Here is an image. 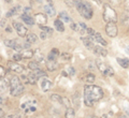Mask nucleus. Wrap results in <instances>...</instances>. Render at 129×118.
Listing matches in <instances>:
<instances>
[{"label":"nucleus","mask_w":129,"mask_h":118,"mask_svg":"<svg viewBox=\"0 0 129 118\" xmlns=\"http://www.w3.org/2000/svg\"><path fill=\"white\" fill-rule=\"evenodd\" d=\"M109 5H114V6H117L120 3V0H108Z\"/></svg>","instance_id":"obj_38"},{"label":"nucleus","mask_w":129,"mask_h":118,"mask_svg":"<svg viewBox=\"0 0 129 118\" xmlns=\"http://www.w3.org/2000/svg\"><path fill=\"white\" fill-rule=\"evenodd\" d=\"M58 56H59V51L57 50V48H53V50L50 52V54H48L47 59L48 60H56V61H57Z\"/></svg>","instance_id":"obj_18"},{"label":"nucleus","mask_w":129,"mask_h":118,"mask_svg":"<svg viewBox=\"0 0 129 118\" xmlns=\"http://www.w3.org/2000/svg\"><path fill=\"white\" fill-rule=\"evenodd\" d=\"M122 24H123V26L129 27V16H127V17H124L122 19Z\"/></svg>","instance_id":"obj_35"},{"label":"nucleus","mask_w":129,"mask_h":118,"mask_svg":"<svg viewBox=\"0 0 129 118\" xmlns=\"http://www.w3.org/2000/svg\"><path fill=\"white\" fill-rule=\"evenodd\" d=\"M30 12H31V8H29V7H27V8L24 9V13L25 14H29L30 15Z\"/></svg>","instance_id":"obj_42"},{"label":"nucleus","mask_w":129,"mask_h":118,"mask_svg":"<svg viewBox=\"0 0 129 118\" xmlns=\"http://www.w3.org/2000/svg\"><path fill=\"white\" fill-rule=\"evenodd\" d=\"M59 18L63 21L64 23H70L71 22V17L68 15L67 12H60L59 13Z\"/></svg>","instance_id":"obj_23"},{"label":"nucleus","mask_w":129,"mask_h":118,"mask_svg":"<svg viewBox=\"0 0 129 118\" xmlns=\"http://www.w3.org/2000/svg\"><path fill=\"white\" fill-rule=\"evenodd\" d=\"M5 24H6V21H5V19H2V21H1V26H2V27H5V26H3Z\"/></svg>","instance_id":"obj_50"},{"label":"nucleus","mask_w":129,"mask_h":118,"mask_svg":"<svg viewBox=\"0 0 129 118\" xmlns=\"http://www.w3.org/2000/svg\"><path fill=\"white\" fill-rule=\"evenodd\" d=\"M116 60H117L118 64H119V66L122 67V68L127 69V68L129 67V60H128L127 58H117Z\"/></svg>","instance_id":"obj_21"},{"label":"nucleus","mask_w":129,"mask_h":118,"mask_svg":"<svg viewBox=\"0 0 129 118\" xmlns=\"http://www.w3.org/2000/svg\"><path fill=\"white\" fill-rule=\"evenodd\" d=\"M11 30H12V29H11L10 27H8V28H7V31H11Z\"/></svg>","instance_id":"obj_54"},{"label":"nucleus","mask_w":129,"mask_h":118,"mask_svg":"<svg viewBox=\"0 0 129 118\" xmlns=\"http://www.w3.org/2000/svg\"><path fill=\"white\" fill-rule=\"evenodd\" d=\"M46 68H47V70L51 71V72L55 71L56 68H57V61H56V60H48L47 59V61H46Z\"/></svg>","instance_id":"obj_17"},{"label":"nucleus","mask_w":129,"mask_h":118,"mask_svg":"<svg viewBox=\"0 0 129 118\" xmlns=\"http://www.w3.org/2000/svg\"><path fill=\"white\" fill-rule=\"evenodd\" d=\"M51 100L54 101V102H57L59 104H62V98L59 95H56V93H53V95L51 96Z\"/></svg>","instance_id":"obj_26"},{"label":"nucleus","mask_w":129,"mask_h":118,"mask_svg":"<svg viewBox=\"0 0 129 118\" xmlns=\"http://www.w3.org/2000/svg\"><path fill=\"white\" fill-rule=\"evenodd\" d=\"M35 73V75L38 77V78H41V77H45L46 76V72L45 71H42L41 69L40 70H37V71H32Z\"/></svg>","instance_id":"obj_29"},{"label":"nucleus","mask_w":129,"mask_h":118,"mask_svg":"<svg viewBox=\"0 0 129 118\" xmlns=\"http://www.w3.org/2000/svg\"><path fill=\"white\" fill-rule=\"evenodd\" d=\"M94 1H95L96 3H98V5H101V3H102L101 0H94Z\"/></svg>","instance_id":"obj_49"},{"label":"nucleus","mask_w":129,"mask_h":118,"mask_svg":"<svg viewBox=\"0 0 129 118\" xmlns=\"http://www.w3.org/2000/svg\"><path fill=\"white\" fill-rule=\"evenodd\" d=\"M46 36H47V33H46V32L42 31L41 33H40V38H41L42 40H45V39H46Z\"/></svg>","instance_id":"obj_41"},{"label":"nucleus","mask_w":129,"mask_h":118,"mask_svg":"<svg viewBox=\"0 0 129 118\" xmlns=\"http://www.w3.org/2000/svg\"><path fill=\"white\" fill-rule=\"evenodd\" d=\"M103 19L107 23H116L117 22V14L111 5L106 3L103 5Z\"/></svg>","instance_id":"obj_4"},{"label":"nucleus","mask_w":129,"mask_h":118,"mask_svg":"<svg viewBox=\"0 0 129 118\" xmlns=\"http://www.w3.org/2000/svg\"><path fill=\"white\" fill-rule=\"evenodd\" d=\"M6 118H16V117H15V116H12V115H11V116H8V117H6Z\"/></svg>","instance_id":"obj_52"},{"label":"nucleus","mask_w":129,"mask_h":118,"mask_svg":"<svg viewBox=\"0 0 129 118\" xmlns=\"http://www.w3.org/2000/svg\"><path fill=\"white\" fill-rule=\"evenodd\" d=\"M5 45H7L8 47L13 48L16 52H22L24 50L23 44L19 43L17 40H5Z\"/></svg>","instance_id":"obj_7"},{"label":"nucleus","mask_w":129,"mask_h":118,"mask_svg":"<svg viewBox=\"0 0 129 118\" xmlns=\"http://www.w3.org/2000/svg\"><path fill=\"white\" fill-rule=\"evenodd\" d=\"M24 91V85L22 84L19 77L13 76L10 81V93L13 97L21 96Z\"/></svg>","instance_id":"obj_3"},{"label":"nucleus","mask_w":129,"mask_h":118,"mask_svg":"<svg viewBox=\"0 0 129 118\" xmlns=\"http://www.w3.org/2000/svg\"><path fill=\"white\" fill-rule=\"evenodd\" d=\"M69 72H70V75H72V74H74V68H69Z\"/></svg>","instance_id":"obj_47"},{"label":"nucleus","mask_w":129,"mask_h":118,"mask_svg":"<svg viewBox=\"0 0 129 118\" xmlns=\"http://www.w3.org/2000/svg\"><path fill=\"white\" fill-rule=\"evenodd\" d=\"M81 40H82V42L84 43V45H85L87 48H94V43H92V39L91 38H82V36H81Z\"/></svg>","instance_id":"obj_19"},{"label":"nucleus","mask_w":129,"mask_h":118,"mask_svg":"<svg viewBox=\"0 0 129 118\" xmlns=\"http://www.w3.org/2000/svg\"><path fill=\"white\" fill-rule=\"evenodd\" d=\"M41 29L44 31V32H46V33H48V34H52L53 33V29L52 28H50V27H47V26H45V25H43V26H39Z\"/></svg>","instance_id":"obj_32"},{"label":"nucleus","mask_w":129,"mask_h":118,"mask_svg":"<svg viewBox=\"0 0 129 118\" xmlns=\"http://www.w3.org/2000/svg\"><path fill=\"white\" fill-rule=\"evenodd\" d=\"M106 32L110 38H115L118 33V28L116 26V23H107Z\"/></svg>","instance_id":"obj_6"},{"label":"nucleus","mask_w":129,"mask_h":118,"mask_svg":"<svg viewBox=\"0 0 129 118\" xmlns=\"http://www.w3.org/2000/svg\"><path fill=\"white\" fill-rule=\"evenodd\" d=\"M126 52H127V53H128V54H129V46H128V47L126 48Z\"/></svg>","instance_id":"obj_55"},{"label":"nucleus","mask_w":129,"mask_h":118,"mask_svg":"<svg viewBox=\"0 0 129 118\" xmlns=\"http://www.w3.org/2000/svg\"><path fill=\"white\" fill-rule=\"evenodd\" d=\"M22 19H23V22L26 24V25H28V26H34L35 25V18L34 17H31V16L29 15V14H25V13H23L22 14Z\"/></svg>","instance_id":"obj_11"},{"label":"nucleus","mask_w":129,"mask_h":118,"mask_svg":"<svg viewBox=\"0 0 129 118\" xmlns=\"http://www.w3.org/2000/svg\"><path fill=\"white\" fill-rule=\"evenodd\" d=\"M12 26H13L15 28V30L17 31V34L19 36H22V38H24V36H26L27 35V28L25 26H23L21 23H18V22H13L12 23Z\"/></svg>","instance_id":"obj_8"},{"label":"nucleus","mask_w":129,"mask_h":118,"mask_svg":"<svg viewBox=\"0 0 129 118\" xmlns=\"http://www.w3.org/2000/svg\"><path fill=\"white\" fill-rule=\"evenodd\" d=\"M62 104L66 105L67 108L70 107V102H69V100H68V98H62Z\"/></svg>","instance_id":"obj_37"},{"label":"nucleus","mask_w":129,"mask_h":118,"mask_svg":"<svg viewBox=\"0 0 129 118\" xmlns=\"http://www.w3.org/2000/svg\"><path fill=\"white\" fill-rule=\"evenodd\" d=\"M91 39H92V40H95L96 42H98L100 45H102V46H106L107 44H108V43L106 42V40H104L102 36H101V34L98 33V32H96V33L91 36Z\"/></svg>","instance_id":"obj_12"},{"label":"nucleus","mask_w":129,"mask_h":118,"mask_svg":"<svg viewBox=\"0 0 129 118\" xmlns=\"http://www.w3.org/2000/svg\"><path fill=\"white\" fill-rule=\"evenodd\" d=\"M8 67H9V69L11 71H13L15 73H23L24 70H25L24 66H22V64H19L17 62H15V61H9L8 62Z\"/></svg>","instance_id":"obj_9"},{"label":"nucleus","mask_w":129,"mask_h":118,"mask_svg":"<svg viewBox=\"0 0 129 118\" xmlns=\"http://www.w3.org/2000/svg\"><path fill=\"white\" fill-rule=\"evenodd\" d=\"M28 68H29V70H31V71L40 70L39 62H37V61H30L29 63H28Z\"/></svg>","instance_id":"obj_25"},{"label":"nucleus","mask_w":129,"mask_h":118,"mask_svg":"<svg viewBox=\"0 0 129 118\" xmlns=\"http://www.w3.org/2000/svg\"><path fill=\"white\" fill-rule=\"evenodd\" d=\"M60 57H61V59H63V60H70L71 59V55L68 54V53H61V54H60Z\"/></svg>","instance_id":"obj_34"},{"label":"nucleus","mask_w":129,"mask_h":118,"mask_svg":"<svg viewBox=\"0 0 129 118\" xmlns=\"http://www.w3.org/2000/svg\"><path fill=\"white\" fill-rule=\"evenodd\" d=\"M31 2H35V3H37V5H41L42 0H31Z\"/></svg>","instance_id":"obj_46"},{"label":"nucleus","mask_w":129,"mask_h":118,"mask_svg":"<svg viewBox=\"0 0 129 118\" xmlns=\"http://www.w3.org/2000/svg\"><path fill=\"white\" fill-rule=\"evenodd\" d=\"M84 80H85V82H86V83H88V84H92V83H94V81H95V75H94V74H90V73H89V74H87V75H86V77H85Z\"/></svg>","instance_id":"obj_30"},{"label":"nucleus","mask_w":129,"mask_h":118,"mask_svg":"<svg viewBox=\"0 0 129 118\" xmlns=\"http://www.w3.org/2000/svg\"><path fill=\"white\" fill-rule=\"evenodd\" d=\"M34 18H35V22L37 23L39 26L46 25V23H47V15L43 14V13H37Z\"/></svg>","instance_id":"obj_10"},{"label":"nucleus","mask_w":129,"mask_h":118,"mask_svg":"<svg viewBox=\"0 0 129 118\" xmlns=\"http://www.w3.org/2000/svg\"><path fill=\"white\" fill-rule=\"evenodd\" d=\"M87 32H88V33H89L91 36H92V35H94V34L96 33V32L94 31V29H91V28H87Z\"/></svg>","instance_id":"obj_44"},{"label":"nucleus","mask_w":129,"mask_h":118,"mask_svg":"<svg viewBox=\"0 0 129 118\" xmlns=\"http://www.w3.org/2000/svg\"><path fill=\"white\" fill-rule=\"evenodd\" d=\"M44 11H45V13L47 16H55L56 14V11L54 9V6H51V5H46L44 6Z\"/></svg>","instance_id":"obj_16"},{"label":"nucleus","mask_w":129,"mask_h":118,"mask_svg":"<svg viewBox=\"0 0 129 118\" xmlns=\"http://www.w3.org/2000/svg\"><path fill=\"white\" fill-rule=\"evenodd\" d=\"M8 88V82L6 80L0 78V92H5Z\"/></svg>","instance_id":"obj_27"},{"label":"nucleus","mask_w":129,"mask_h":118,"mask_svg":"<svg viewBox=\"0 0 129 118\" xmlns=\"http://www.w3.org/2000/svg\"><path fill=\"white\" fill-rule=\"evenodd\" d=\"M76 9L78 12L86 19H90L92 17V8L88 2L82 1V0H76Z\"/></svg>","instance_id":"obj_2"},{"label":"nucleus","mask_w":129,"mask_h":118,"mask_svg":"<svg viewBox=\"0 0 129 118\" xmlns=\"http://www.w3.org/2000/svg\"><path fill=\"white\" fill-rule=\"evenodd\" d=\"M35 56H36V61H37V62H41L42 60H43V55L41 54V53H40V51H39V50L36 51Z\"/></svg>","instance_id":"obj_31"},{"label":"nucleus","mask_w":129,"mask_h":118,"mask_svg":"<svg viewBox=\"0 0 129 118\" xmlns=\"http://www.w3.org/2000/svg\"><path fill=\"white\" fill-rule=\"evenodd\" d=\"M7 102V98L5 96H0V105H5Z\"/></svg>","instance_id":"obj_40"},{"label":"nucleus","mask_w":129,"mask_h":118,"mask_svg":"<svg viewBox=\"0 0 129 118\" xmlns=\"http://www.w3.org/2000/svg\"><path fill=\"white\" fill-rule=\"evenodd\" d=\"M23 58H22V56H21V54H15V55H13V60H15V61H19V60H22Z\"/></svg>","instance_id":"obj_39"},{"label":"nucleus","mask_w":129,"mask_h":118,"mask_svg":"<svg viewBox=\"0 0 129 118\" xmlns=\"http://www.w3.org/2000/svg\"><path fill=\"white\" fill-rule=\"evenodd\" d=\"M103 98V90L97 85L87 84L84 87V103L87 106H92L94 103L98 102Z\"/></svg>","instance_id":"obj_1"},{"label":"nucleus","mask_w":129,"mask_h":118,"mask_svg":"<svg viewBox=\"0 0 129 118\" xmlns=\"http://www.w3.org/2000/svg\"><path fill=\"white\" fill-rule=\"evenodd\" d=\"M54 26H55V28H56V30L57 31H59V32L64 31V25H63V23H62V21L60 18L55 19L54 21Z\"/></svg>","instance_id":"obj_14"},{"label":"nucleus","mask_w":129,"mask_h":118,"mask_svg":"<svg viewBox=\"0 0 129 118\" xmlns=\"http://www.w3.org/2000/svg\"><path fill=\"white\" fill-rule=\"evenodd\" d=\"M92 50H94V52L97 55H100V56H103V57H106L108 55V51L104 50V48L101 47V46H94Z\"/></svg>","instance_id":"obj_20"},{"label":"nucleus","mask_w":129,"mask_h":118,"mask_svg":"<svg viewBox=\"0 0 129 118\" xmlns=\"http://www.w3.org/2000/svg\"><path fill=\"white\" fill-rule=\"evenodd\" d=\"M97 67H98L99 71L106 76H112L114 74V70L112 69L111 66H109L106 62H101V61H97Z\"/></svg>","instance_id":"obj_5"},{"label":"nucleus","mask_w":129,"mask_h":118,"mask_svg":"<svg viewBox=\"0 0 129 118\" xmlns=\"http://www.w3.org/2000/svg\"><path fill=\"white\" fill-rule=\"evenodd\" d=\"M3 117H5V112L0 108V118H3Z\"/></svg>","instance_id":"obj_48"},{"label":"nucleus","mask_w":129,"mask_h":118,"mask_svg":"<svg viewBox=\"0 0 129 118\" xmlns=\"http://www.w3.org/2000/svg\"><path fill=\"white\" fill-rule=\"evenodd\" d=\"M5 1H6L7 3H11V0H5Z\"/></svg>","instance_id":"obj_53"},{"label":"nucleus","mask_w":129,"mask_h":118,"mask_svg":"<svg viewBox=\"0 0 129 118\" xmlns=\"http://www.w3.org/2000/svg\"><path fill=\"white\" fill-rule=\"evenodd\" d=\"M19 54H21L23 59H30L31 57L35 56L34 51H31V50H25V51L23 50L22 52H19Z\"/></svg>","instance_id":"obj_13"},{"label":"nucleus","mask_w":129,"mask_h":118,"mask_svg":"<svg viewBox=\"0 0 129 118\" xmlns=\"http://www.w3.org/2000/svg\"><path fill=\"white\" fill-rule=\"evenodd\" d=\"M6 74H7V70L5 69V67L0 66V78H1V77H3Z\"/></svg>","instance_id":"obj_36"},{"label":"nucleus","mask_w":129,"mask_h":118,"mask_svg":"<svg viewBox=\"0 0 129 118\" xmlns=\"http://www.w3.org/2000/svg\"><path fill=\"white\" fill-rule=\"evenodd\" d=\"M70 27H71V29H72V30H78V29H79V26L76 25V24H74V23H73V24H71V26H70Z\"/></svg>","instance_id":"obj_43"},{"label":"nucleus","mask_w":129,"mask_h":118,"mask_svg":"<svg viewBox=\"0 0 129 118\" xmlns=\"http://www.w3.org/2000/svg\"><path fill=\"white\" fill-rule=\"evenodd\" d=\"M41 88H42L43 91H45V92L48 91L52 88V82L51 81H48L47 78H44L42 81V83H41Z\"/></svg>","instance_id":"obj_15"},{"label":"nucleus","mask_w":129,"mask_h":118,"mask_svg":"<svg viewBox=\"0 0 129 118\" xmlns=\"http://www.w3.org/2000/svg\"><path fill=\"white\" fill-rule=\"evenodd\" d=\"M125 111H126V114H127V115L129 116V107H127L126 109H125Z\"/></svg>","instance_id":"obj_51"},{"label":"nucleus","mask_w":129,"mask_h":118,"mask_svg":"<svg viewBox=\"0 0 129 118\" xmlns=\"http://www.w3.org/2000/svg\"><path fill=\"white\" fill-rule=\"evenodd\" d=\"M125 8H126L127 11H129V0H126V1H125Z\"/></svg>","instance_id":"obj_45"},{"label":"nucleus","mask_w":129,"mask_h":118,"mask_svg":"<svg viewBox=\"0 0 129 118\" xmlns=\"http://www.w3.org/2000/svg\"><path fill=\"white\" fill-rule=\"evenodd\" d=\"M63 1L69 8H73L76 5V0H63Z\"/></svg>","instance_id":"obj_33"},{"label":"nucleus","mask_w":129,"mask_h":118,"mask_svg":"<svg viewBox=\"0 0 129 118\" xmlns=\"http://www.w3.org/2000/svg\"><path fill=\"white\" fill-rule=\"evenodd\" d=\"M64 118H75V112L72 107L67 108L66 114H64Z\"/></svg>","instance_id":"obj_24"},{"label":"nucleus","mask_w":129,"mask_h":118,"mask_svg":"<svg viewBox=\"0 0 129 118\" xmlns=\"http://www.w3.org/2000/svg\"><path fill=\"white\" fill-rule=\"evenodd\" d=\"M26 39H27V42H29V43H35L36 41L38 40V35L34 33V32H30V33H28L26 35Z\"/></svg>","instance_id":"obj_22"},{"label":"nucleus","mask_w":129,"mask_h":118,"mask_svg":"<svg viewBox=\"0 0 129 118\" xmlns=\"http://www.w3.org/2000/svg\"><path fill=\"white\" fill-rule=\"evenodd\" d=\"M18 11H19V7H15V8H13V9H11V10L7 13V17H11L12 15L17 14V13H18Z\"/></svg>","instance_id":"obj_28"},{"label":"nucleus","mask_w":129,"mask_h":118,"mask_svg":"<svg viewBox=\"0 0 129 118\" xmlns=\"http://www.w3.org/2000/svg\"><path fill=\"white\" fill-rule=\"evenodd\" d=\"M119 118H127V117H126V116H125V115H123V116H120Z\"/></svg>","instance_id":"obj_56"}]
</instances>
